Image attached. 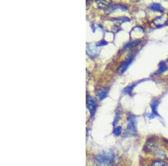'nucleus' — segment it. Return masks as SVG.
Here are the masks:
<instances>
[{"label": "nucleus", "instance_id": "nucleus-1", "mask_svg": "<svg viewBox=\"0 0 168 166\" xmlns=\"http://www.w3.org/2000/svg\"><path fill=\"white\" fill-rule=\"evenodd\" d=\"M115 156L113 152L110 151L101 153L95 157V161L101 166H109L114 162Z\"/></svg>", "mask_w": 168, "mask_h": 166}, {"label": "nucleus", "instance_id": "nucleus-2", "mask_svg": "<svg viewBox=\"0 0 168 166\" xmlns=\"http://www.w3.org/2000/svg\"><path fill=\"white\" fill-rule=\"evenodd\" d=\"M128 123L127 125V128L125 130L124 135L127 137L134 136L137 135V128H136V117L133 115H131L129 116Z\"/></svg>", "mask_w": 168, "mask_h": 166}, {"label": "nucleus", "instance_id": "nucleus-3", "mask_svg": "<svg viewBox=\"0 0 168 166\" xmlns=\"http://www.w3.org/2000/svg\"><path fill=\"white\" fill-rule=\"evenodd\" d=\"M133 59H134V57L132 56V55L128 56L127 59L124 62H123V63L120 65V67L117 69V73L119 75H121L123 74L124 72L126 71V70L129 67V66L132 63Z\"/></svg>", "mask_w": 168, "mask_h": 166}, {"label": "nucleus", "instance_id": "nucleus-4", "mask_svg": "<svg viewBox=\"0 0 168 166\" xmlns=\"http://www.w3.org/2000/svg\"><path fill=\"white\" fill-rule=\"evenodd\" d=\"M97 106V101L95 98L92 96H90L89 98H87V109L89 110L91 114V116L92 117H93L95 113Z\"/></svg>", "mask_w": 168, "mask_h": 166}, {"label": "nucleus", "instance_id": "nucleus-5", "mask_svg": "<svg viewBox=\"0 0 168 166\" xmlns=\"http://www.w3.org/2000/svg\"><path fill=\"white\" fill-rule=\"evenodd\" d=\"M109 13H113L117 11H128V8L125 5H115L109 7L107 9Z\"/></svg>", "mask_w": 168, "mask_h": 166}, {"label": "nucleus", "instance_id": "nucleus-6", "mask_svg": "<svg viewBox=\"0 0 168 166\" xmlns=\"http://www.w3.org/2000/svg\"><path fill=\"white\" fill-rule=\"evenodd\" d=\"M100 52V50L98 49L96 45L89 44L87 45V53L91 57H96L98 56Z\"/></svg>", "mask_w": 168, "mask_h": 166}, {"label": "nucleus", "instance_id": "nucleus-7", "mask_svg": "<svg viewBox=\"0 0 168 166\" xmlns=\"http://www.w3.org/2000/svg\"><path fill=\"white\" fill-rule=\"evenodd\" d=\"M109 92L108 87H103L99 90L97 92V95L99 100H103L107 97Z\"/></svg>", "mask_w": 168, "mask_h": 166}, {"label": "nucleus", "instance_id": "nucleus-8", "mask_svg": "<svg viewBox=\"0 0 168 166\" xmlns=\"http://www.w3.org/2000/svg\"><path fill=\"white\" fill-rule=\"evenodd\" d=\"M149 8L151 10L159 12L160 13H163L165 11L164 8L161 6L160 4H158V3H153V4H151Z\"/></svg>", "mask_w": 168, "mask_h": 166}, {"label": "nucleus", "instance_id": "nucleus-9", "mask_svg": "<svg viewBox=\"0 0 168 166\" xmlns=\"http://www.w3.org/2000/svg\"><path fill=\"white\" fill-rule=\"evenodd\" d=\"M141 40L138 39V40H134L133 41L127 43V44H126L125 45L123 46V49L124 50H126L128 49L133 48L134 46H136L137 45H138L139 44L141 43Z\"/></svg>", "mask_w": 168, "mask_h": 166}, {"label": "nucleus", "instance_id": "nucleus-10", "mask_svg": "<svg viewBox=\"0 0 168 166\" xmlns=\"http://www.w3.org/2000/svg\"><path fill=\"white\" fill-rule=\"evenodd\" d=\"M166 20L165 19L163 16H159L157 17L156 19L153 20V23L156 25V27H161L164 26L166 24Z\"/></svg>", "mask_w": 168, "mask_h": 166}, {"label": "nucleus", "instance_id": "nucleus-11", "mask_svg": "<svg viewBox=\"0 0 168 166\" xmlns=\"http://www.w3.org/2000/svg\"><path fill=\"white\" fill-rule=\"evenodd\" d=\"M159 101L158 100H153V102H151V110L153 111V113L155 116H157V117H160L159 114L157 113V106H158V105H159Z\"/></svg>", "mask_w": 168, "mask_h": 166}, {"label": "nucleus", "instance_id": "nucleus-12", "mask_svg": "<svg viewBox=\"0 0 168 166\" xmlns=\"http://www.w3.org/2000/svg\"><path fill=\"white\" fill-rule=\"evenodd\" d=\"M159 70L156 72L155 74L156 75H159V74H161L165 72L167 69H168V66L166 65L164 62L162 61L159 63Z\"/></svg>", "mask_w": 168, "mask_h": 166}, {"label": "nucleus", "instance_id": "nucleus-13", "mask_svg": "<svg viewBox=\"0 0 168 166\" xmlns=\"http://www.w3.org/2000/svg\"><path fill=\"white\" fill-rule=\"evenodd\" d=\"M144 80H145V79H143V80H141V81H138V82L133 83V84H132V85H130V86H128L126 87L125 88H124V90H123V93H124V94H130V93H131V92H132V91L133 90L134 87H135L137 85H138V83H140V82H141L142 81H144Z\"/></svg>", "mask_w": 168, "mask_h": 166}, {"label": "nucleus", "instance_id": "nucleus-14", "mask_svg": "<svg viewBox=\"0 0 168 166\" xmlns=\"http://www.w3.org/2000/svg\"><path fill=\"white\" fill-rule=\"evenodd\" d=\"M111 2H112L111 1H98V2H97L99 8H102V9L105 8L108 5H110Z\"/></svg>", "mask_w": 168, "mask_h": 166}, {"label": "nucleus", "instance_id": "nucleus-15", "mask_svg": "<svg viewBox=\"0 0 168 166\" xmlns=\"http://www.w3.org/2000/svg\"><path fill=\"white\" fill-rule=\"evenodd\" d=\"M112 21L122 24V23H124V22H129V21H130V20L128 19V18H126V17H121V18H119L113 19Z\"/></svg>", "mask_w": 168, "mask_h": 166}, {"label": "nucleus", "instance_id": "nucleus-16", "mask_svg": "<svg viewBox=\"0 0 168 166\" xmlns=\"http://www.w3.org/2000/svg\"><path fill=\"white\" fill-rule=\"evenodd\" d=\"M151 166H168V164L166 163L163 161H160V160H157V161H153Z\"/></svg>", "mask_w": 168, "mask_h": 166}, {"label": "nucleus", "instance_id": "nucleus-17", "mask_svg": "<svg viewBox=\"0 0 168 166\" xmlns=\"http://www.w3.org/2000/svg\"><path fill=\"white\" fill-rule=\"evenodd\" d=\"M122 131V128L121 126H117V128L114 129L113 134L116 136H120L121 134Z\"/></svg>", "mask_w": 168, "mask_h": 166}, {"label": "nucleus", "instance_id": "nucleus-18", "mask_svg": "<svg viewBox=\"0 0 168 166\" xmlns=\"http://www.w3.org/2000/svg\"><path fill=\"white\" fill-rule=\"evenodd\" d=\"M108 42L105 41L104 40H102L97 42L96 44V46L97 47H99V46H105V45H108Z\"/></svg>", "mask_w": 168, "mask_h": 166}, {"label": "nucleus", "instance_id": "nucleus-19", "mask_svg": "<svg viewBox=\"0 0 168 166\" xmlns=\"http://www.w3.org/2000/svg\"><path fill=\"white\" fill-rule=\"evenodd\" d=\"M119 113H116V115H115V117H114V121H113V126H115L117 121H118V119H119Z\"/></svg>", "mask_w": 168, "mask_h": 166}, {"label": "nucleus", "instance_id": "nucleus-20", "mask_svg": "<svg viewBox=\"0 0 168 166\" xmlns=\"http://www.w3.org/2000/svg\"><path fill=\"white\" fill-rule=\"evenodd\" d=\"M146 116H147V117L149 118V119H153L155 115L153 113H146Z\"/></svg>", "mask_w": 168, "mask_h": 166}, {"label": "nucleus", "instance_id": "nucleus-21", "mask_svg": "<svg viewBox=\"0 0 168 166\" xmlns=\"http://www.w3.org/2000/svg\"></svg>", "mask_w": 168, "mask_h": 166}]
</instances>
